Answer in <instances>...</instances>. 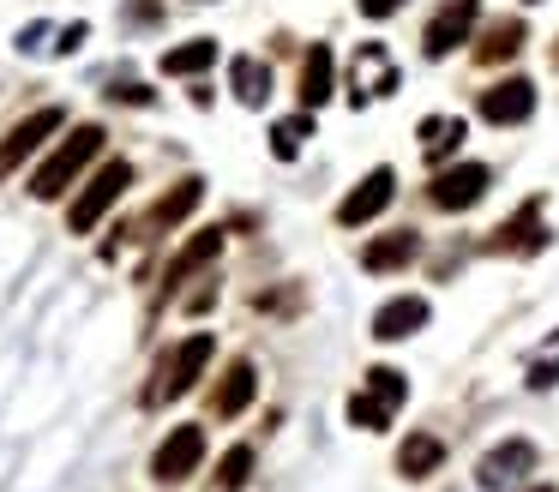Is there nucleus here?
Returning <instances> with one entry per match:
<instances>
[{"label":"nucleus","instance_id":"nucleus-1","mask_svg":"<svg viewBox=\"0 0 559 492\" xmlns=\"http://www.w3.org/2000/svg\"><path fill=\"white\" fill-rule=\"evenodd\" d=\"M97 156H103V127H91V120H85V127L67 132V139L49 151V163L31 175V192H37V199H61V192L73 187V180L97 163Z\"/></svg>","mask_w":559,"mask_h":492},{"label":"nucleus","instance_id":"nucleus-2","mask_svg":"<svg viewBox=\"0 0 559 492\" xmlns=\"http://www.w3.org/2000/svg\"><path fill=\"white\" fill-rule=\"evenodd\" d=\"M403 396H409V384H403L397 367H367V384L349 396V427L361 432H385L391 415L403 408Z\"/></svg>","mask_w":559,"mask_h":492},{"label":"nucleus","instance_id":"nucleus-3","mask_svg":"<svg viewBox=\"0 0 559 492\" xmlns=\"http://www.w3.org/2000/svg\"><path fill=\"white\" fill-rule=\"evenodd\" d=\"M211 355H217V343H211L205 331H199V336H187V343H181V348H175V355L157 367V379H151L145 403H175V396H187L199 379H205Z\"/></svg>","mask_w":559,"mask_h":492},{"label":"nucleus","instance_id":"nucleus-4","mask_svg":"<svg viewBox=\"0 0 559 492\" xmlns=\"http://www.w3.org/2000/svg\"><path fill=\"white\" fill-rule=\"evenodd\" d=\"M133 187V168L121 163V156H115V163H103L97 175L85 180V192H79L73 199V211H67V228H73V235H91V228L103 223V216L115 211V204H121V192Z\"/></svg>","mask_w":559,"mask_h":492},{"label":"nucleus","instance_id":"nucleus-5","mask_svg":"<svg viewBox=\"0 0 559 492\" xmlns=\"http://www.w3.org/2000/svg\"><path fill=\"white\" fill-rule=\"evenodd\" d=\"M61 127H67V115H61L55 103H49V108H31V115L19 120V127L7 132V139H0V180H13L19 168H25L31 156H37L43 144H49L55 132H61Z\"/></svg>","mask_w":559,"mask_h":492},{"label":"nucleus","instance_id":"nucleus-6","mask_svg":"<svg viewBox=\"0 0 559 492\" xmlns=\"http://www.w3.org/2000/svg\"><path fill=\"white\" fill-rule=\"evenodd\" d=\"M199 463H205V432H199V427H175L169 439L157 444V456H151V480H157V487H181Z\"/></svg>","mask_w":559,"mask_h":492},{"label":"nucleus","instance_id":"nucleus-7","mask_svg":"<svg viewBox=\"0 0 559 492\" xmlns=\"http://www.w3.org/2000/svg\"><path fill=\"white\" fill-rule=\"evenodd\" d=\"M475 19H481V0H445V7H439L433 19H427V31H421L427 60H445L457 43H469Z\"/></svg>","mask_w":559,"mask_h":492},{"label":"nucleus","instance_id":"nucleus-8","mask_svg":"<svg viewBox=\"0 0 559 492\" xmlns=\"http://www.w3.org/2000/svg\"><path fill=\"white\" fill-rule=\"evenodd\" d=\"M530 468H535V444L530 439H506V444H493V451L481 456L475 480H481V492H506V487H518Z\"/></svg>","mask_w":559,"mask_h":492},{"label":"nucleus","instance_id":"nucleus-9","mask_svg":"<svg viewBox=\"0 0 559 492\" xmlns=\"http://www.w3.org/2000/svg\"><path fill=\"white\" fill-rule=\"evenodd\" d=\"M487 168L481 163H457V168H439V180L427 187V199L439 204V211H469V204H481V192H487Z\"/></svg>","mask_w":559,"mask_h":492},{"label":"nucleus","instance_id":"nucleus-10","mask_svg":"<svg viewBox=\"0 0 559 492\" xmlns=\"http://www.w3.org/2000/svg\"><path fill=\"white\" fill-rule=\"evenodd\" d=\"M391 199H397V175H391V168H373V175H367L361 187H355L349 199L337 204V223H343V228H361V223H373V216L385 211Z\"/></svg>","mask_w":559,"mask_h":492},{"label":"nucleus","instance_id":"nucleus-11","mask_svg":"<svg viewBox=\"0 0 559 492\" xmlns=\"http://www.w3.org/2000/svg\"><path fill=\"white\" fill-rule=\"evenodd\" d=\"M535 115V84L530 79H499L481 91V120H493V127H518V120Z\"/></svg>","mask_w":559,"mask_h":492},{"label":"nucleus","instance_id":"nucleus-12","mask_svg":"<svg viewBox=\"0 0 559 492\" xmlns=\"http://www.w3.org/2000/svg\"><path fill=\"white\" fill-rule=\"evenodd\" d=\"M391 91H397L391 55L379 43H361V55H355V108H367V96H391Z\"/></svg>","mask_w":559,"mask_h":492},{"label":"nucleus","instance_id":"nucleus-13","mask_svg":"<svg viewBox=\"0 0 559 492\" xmlns=\"http://www.w3.org/2000/svg\"><path fill=\"white\" fill-rule=\"evenodd\" d=\"M427 319H433V312H427L421 295H397V300H385V307L373 312V336L379 343H403V336H415Z\"/></svg>","mask_w":559,"mask_h":492},{"label":"nucleus","instance_id":"nucleus-14","mask_svg":"<svg viewBox=\"0 0 559 492\" xmlns=\"http://www.w3.org/2000/svg\"><path fill=\"white\" fill-rule=\"evenodd\" d=\"M217 252H223V228H205V235H193V240H187V247L169 259V271H163V295H175V288H181L193 271H205Z\"/></svg>","mask_w":559,"mask_h":492},{"label":"nucleus","instance_id":"nucleus-15","mask_svg":"<svg viewBox=\"0 0 559 492\" xmlns=\"http://www.w3.org/2000/svg\"><path fill=\"white\" fill-rule=\"evenodd\" d=\"M331 91H337V60H331V48H307L301 60V108H325Z\"/></svg>","mask_w":559,"mask_h":492},{"label":"nucleus","instance_id":"nucleus-16","mask_svg":"<svg viewBox=\"0 0 559 492\" xmlns=\"http://www.w3.org/2000/svg\"><path fill=\"white\" fill-rule=\"evenodd\" d=\"M253 391H259V372H253V360H235L229 372H223V384L211 391V415H241L247 403H253Z\"/></svg>","mask_w":559,"mask_h":492},{"label":"nucleus","instance_id":"nucleus-17","mask_svg":"<svg viewBox=\"0 0 559 492\" xmlns=\"http://www.w3.org/2000/svg\"><path fill=\"white\" fill-rule=\"evenodd\" d=\"M415 252H421V235H415V228H397V235H379V240H367V252H361V264L367 271H403V264L415 259Z\"/></svg>","mask_w":559,"mask_h":492},{"label":"nucleus","instance_id":"nucleus-18","mask_svg":"<svg viewBox=\"0 0 559 492\" xmlns=\"http://www.w3.org/2000/svg\"><path fill=\"white\" fill-rule=\"evenodd\" d=\"M499 252H542L547 247V228H542V199H530L518 216H511L506 228H499V240H493Z\"/></svg>","mask_w":559,"mask_h":492},{"label":"nucleus","instance_id":"nucleus-19","mask_svg":"<svg viewBox=\"0 0 559 492\" xmlns=\"http://www.w3.org/2000/svg\"><path fill=\"white\" fill-rule=\"evenodd\" d=\"M199 199H205V180H199V175H187L175 192H163V199L151 204L145 228H175L181 216H193V211H199Z\"/></svg>","mask_w":559,"mask_h":492},{"label":"nucleus","instance_id":"nucleus-20","mask_svg":"<svg viewBox=\"0 0 559 492\" xmlns=\"http://www.w3.org/2000/svg\"><path fill=\"white\" fill-rule=\"evenodd\" d=\"M439 463H445V444H439L433 432H415V439L397 444V468H403L409 480H427Z\"/></svg>","mask_w":559,"mask_h":492},{"label":"nucleus","instance_id":"nucleus-21","mask_svg":"<svg viewBox=\"0 0 559 492\" xmlns=\"http://www.w3.org/2000/svg\"><path fill=\"white\" fill-rule=\"evenodd\" d=\"M469 139V127H463L457 115H433V120H421V156L427 163H445L457 144Z\"/></svg>","mask_w":559,"mask_h":492},{"label":"nucleus","instance_id":"nucleus-22","mask_svg":"<svg viewBox=\"0 0 559 492\" xmlns=\"http://www.w3.org/2000/svg\"><path fill=\"white\" fill-rule=\"evenodd\" d=\"M229 84H235V96H241L247 108H265L271 103V67H265V60H253V55H241L229 67Z\"/></svg>","mask_w":559,"mask_h":492},{"label":"nucleus","instance_id":"nucleus-23","mask_svg":"<svg viewBox=\"0 0 559 492\" xmlns=\"http://www.w3.org/2000/svg\"><path fill=\"white\" fill-rule=\"evenodd\" d=\"M211 60H217V43H211V36H193V43H181V48L163 55V72H169V79H193V72H205Z\"/></svg>","mask_w":559,"mask_h":492},{"label":"nucleus","instance_id":"nucleus-24","mask_svg":"<svg viewBox=\"0 0 559 492\" xmlns=\"http://www.w3.org/2000/svg\"><path fill=\"white\" fill-rule=\"evenodd\" d=\"M253 480V444H229L217 463V492H241Z\"/></svg>","mask_w":559,"mask_h":492},{"label":"nucleus","instance_id":"nucleus-25","mask_svg":"<svg viewBox=\"0 0 559 492\" xmlns=\"http://www.w3.org/2000/svg\"><path fill=\"white\" fill-rule=\"evenodd\" d=\"M307 132H313V108H301V115L277 120V127H271V151H277L283 163H289V156L301 151V139H307Z\"/></svg>","mask_w":559,"mask_h":492},{"label":"nucleus","instance_id":"nucleus-26","mask_svg":"<svg viewBox=\"0 0 559 492\" xmlns=\"http://www.w3.org/2000/svg\"><path fill=\"white\" fill-rule=\"evenodd\" d=\"M518 48H523V24H511V19H506V24H493V31H487V43L475 48V55H481L487 67H493V60H511Z\"/></svg>","mask_w":559,"mask_h":492},{"label":"nucleus","instance_id":"nucleus-27","mask_svg":"<svg viewBox=\"0 0 559 492\" xmlns=\"http://www.w3.org/2000/svg\"><path fill=\"white\" fill-rule=\"evenodd\" d=\"M559 384V360H535L530 367V391H554Z\"/></svg>","mask_w":559,"mask_h":492},{"label":"nucleus","instance_id":"nucleus-28","mask_svg":"<svg viewBox=\"0 0 559 492\" xmlns=\"http://www.w3.org/2000/svg\"><path fill=\"white\" fill-rule=\"evenodd\" d=\"M79 43H85V24H67V31H61V43H55V55H73Z\"/></svg>","mask_w":559,"mask_h":492},{"label":"nucleus","instance_id":"nucleus-29","mask_svg":"<svg viewBox=\"0 0 559 492\" xmlns=\"http://www.w3.org/2000/svg\"><path fill=\"white\" fill-rule=\"evenodd\" d=\"M115 103H151V91H145V84H115Z\"/></svg>","mask_w":559,"mask_h":492},{"label":"nucleus","instance_id":"nucleus-30","mask_svg":"<svg viewBox=\"0 0 559 492\" xmlns=\"http://www.w3.org/2000/svg\"><path fill=\"white\" fill-rule=\"evenodd\" d=\"M397 7H403V0H361V12H367V19H391Z\"/></svg>","mask_w":559,"mask_h":492},{"label":"nucleus","instance_id":"nucleus-31","mask_svg":"<svg viewBox=\"0 0 559 492\" xmlns=\"http://www.w3.org/2000/svg\"><path fill=\"white\" fill-rule=\"evenodd\" d=\"M530 492H559V487H530Z\"/></svg>","mask_w":559,"mask_h":492}]
</instances>
